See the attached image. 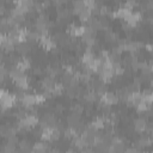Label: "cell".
Returning a JSON list of instances; mask_svg holds the SVG:
<instances>
[{
  "label": "cell",
  "instance_id": "2",
  "mask_svg": "<svg viewBox=\"0 0 153 153\" xmlns=\"http://www.w3.org/2000/svg\"><path fill=\"white\" fill-rule=\"evenodd\" d=\"M146 124H147L146 120L142 118V117H139V118H136L134 121V126L133 127H134V130H136L139 133H143L146 130Z\"/></svg>",
  "mask_w": 153,
  "mask_h": 153
},
{
  "label": "cell",
  "instance_id": "3",
  "mask_svg": "<svg viewBox=\"0 0 153 153\" xmlns=\"http://www.w3.org/2000/svg\"><path fill=\"white\" fill-rule=\"evenodd\" d=\"M130 14H131L130 10H128V8H126V7H121V8L117 10L116 13H114V16H116V17H118V18H121V19H124V20H127Z\"/></svg>",
  "mask_w": 153,
  "mask_h": 153
},
{
  "label": "cell",
  "instance_id": "10",
  "mask_svg": "<svg viewBox=\"0 0 153 153\" xmlns=\"http://www.w3.org/2000/svg\"><path fill=\"white\" fill-rule=\"evenodd\" d=\"M63 111V106H62V104H55V106H54V112H56V114H61Z\"/></svg>",
  "mask_w": 153,
  "mask_h": 153
},
{
  "label": "cell",
  "instance_id": "7",
  "mask_svg": "<svg viewBox=\"0 0 153 153\" xmlns=\"http://www.w3.org/2000/svg\"><path fill=\"white\" fill-rule=\"evenodd\" d=\"M71 110H72V112L82 114V111H84V108H82L80 104H74V105H72V106H71Z\"/></svg>",
  "mask_w": 153,
  "mask_h": 153
},
{
  "label": "cell",
  "instance_id": "9",
  "mask_svg": "<svg viewBox=\"0 0 153 153\" xmlns=\"http://www.w3.org/2000/svg\"><path fill=\"white\" fill-rule=\"evenodd\" d=\"M32 74L33 75H42L43 74V71L41 69V67H33L32 68Z\"/></svg>",
  "mask_w": 153,
  "mask_h": 153
},
{
  "label": "cell",
  "instance_id": "1",
  "mask_svg": "<svg viewBox=\"0 0 153 153\" xmlns=\"http://www.w3.org/2000/svg\"><path fill=\"white\" fill-rule=\"evenodd\" d=\"M100 102L109 104V105H114L118 102V97H117V94H115L112 92H105L104 94L100 96Z\"/></svg>",
  "mask_w": 153,
  "mask_h": 153
},
{
  "label": "cell",
  "instance_id": "4",
  "mask_svg": "<svg viewBox=\"0 0 153 153\" xmlns=\"http://www.w3.org/2000/svg\"><path fill=\"white\" fill-rule=\"evenodd\" d=\"M22 103L27 106V105H35L36 104V98H35V94H24L22 98H20Z\"/></svg>",
  "mask_w": 153,
  "mask_h": 153
},
{
  "label": "cell",
  "instance_id": "8",
  "mask_svg": "<svg viewBox=\"0 0 153 153\" xmlns=\"http://www.w3.org/2000/svg\"><path fill=\"white\" fill-rule=\"evenodd\" d=\"M4 151L5 152H14L16 151V145H11V143H6V146L4 147Z\"/></svg>",
  "mask_w": 153,
  "mask_h": 153
},
{
  "label": "cell",
  "instance_id": "6",
  "mask_svg": "<svg viewBox=\"0 0 153 153\" xmlns=\"http://www.w3.org/2000/svg\"><path fill=\"white\" fill-rule=\"evenodd\" d=\"M49 148L47 147V145L44 142H37V143H33V147H32V151L35 152H45L48 151Z\"/></svg>",
  "mask_w": 153,
  "mask_h": 153
},
{
  "label": "cell",
  "instance_id": "5",
  "mask_svg": "<svg viewBox=\"0 0 153 153\" xmlns=\"http://www.w3.org/2000/svg\"><path fill=\"white\" fill-rule=\"evenodd\" d=\"M91 10L90 8H87V7H84L82 10H81V12L78 14L79 16V19L81 20V22H87L90 18H91Z\"/></svg>",
  "mask_w": 153,
  "mask_h": 153
},
{
  "label": "cell",
  "instance_id": "11",
  "mask_svg": "<svg viewBox=\"0 0 153 153\" xmlns=\"http://www.w3.org/2000/svg\"><path fill=\"white\" fill-rule=\"evenodd\" d=\"M146 48H147V50H148V51H151V50H152V45H151V44H147V45H146Z\"/></svg>",
  "mask_w": 153,
  "mask_h": 153
}]
</instances>
